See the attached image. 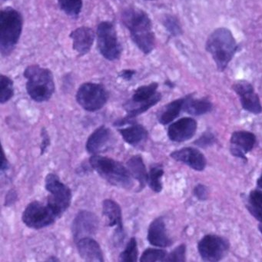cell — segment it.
I'll use <instances>...</instances> for the list:
<instances>
[{
  "instance_id": "cell-1",
  "label": "cell",
  "mask_w": 262,
  "mask_h": 262,
  "mask_svg": "<svg viewBox=\"0 0 262 262\" xmlns=\"http://www.w3.org/2000/svg\"><path fill=\"white\" fill-rule=\"evenodd\" d=\"M121 18L138 48L145 54L151 53L156 47V36L148 14L139 9L128 8L122 12Z\"/></svg>"
},
{
  "instance_id": "cell-2",
  "label": "cell",
  "mask_w": 262,
  "mask_h": 262,
  "mask_svg": "<svg viewBox=\"0 0 262 262\" xmlns=\"http://www.w3.org/2000/svg\"><path fill=\"white\" fill-rule=\"evenodd\" d=\"M238 50L231 31L220 27L211 32L205 42V50L211 55L217 71L224 72Z\"/></svg>"
},
{
  "instance_id": "cell-3",
  "label": "cell",
  "mask_w": 262,
  "mask_h": 262,
  "mask_svg": "<svg viewBox=\"0 0 262 262\" xmlns=\"http://www.w3.org/2000/svg\"><path fill=\"white\" fill-rule=\"evenodd\" d=\"M22 15L12 7L4 9L0 13V51L8 56L14 50L23 31Z\"/></svg>"
},
{
  "instance_id": "cell-4",
  "label": "cell",
  "mask_w": 262,
  "mask_h": 262,
  "mask_svg": "<svg viewBox=\"0 0 262 262\" xmlns=\"http://www.w3.org/2000/svg\"><path fill=\"white\" fill-rule=\"evenodd\" d=\"M24 77L27 79V93L33 100L42 102L50 99L55 92V82L49 69L30 66L24 71Z\"/></svg>"
},
{
  "instance_id": "cell-5",
  "label": "cell",
  "mask_w": 262,
  "mask_h": 262,
  "mask_svg": "<svg viewBox=\"0 0 262 262\" xmlns=\"http://www.w3.org/2000/svg\"><path fill=\"white\" fill-rule=\"evenodd\" d=\"M90 162L92 168L111 185L125 189H130L133 187L132 174L120 162L97 155L92 156Z\"/></svg>"
},
{
  "instance_id": "cell-6",
  "label": "cell",
  "mask_w": 262,
  "mask_h": 262,
  "mask_svg": "<svg viewBox=\"0 0 262 262\" xmlns=\"http://www.w3.org/2000/svg\"><path fill=\"white\" fill-rule=\"evenodd\" d=\"M158 88L159 84L157 82L139 87L135 91L131 100L124 105L128 113L126 119H133L148 111L150 108L160 102L162 94L158 92Z\"/></svg>"
},
{
  "instance_id": "cell-7",
  "label": "cell",
  "mask_w": 262,
  "mask_h": 262,
  "mask_svg": "<svg viewBox=\"0 0 262 262\" xmlns=\"http://www.w3.org/2000/svg\"><path fill=\"white\" fill-rule=\"evenodd\" d=\"M45 186L46 189L51 194L47 204L60 217L71 204V190L61 182L56 174L53 173H50L46 178Z\"/></svg>"
},
{
  "instance_id": "cell-8",
  "label": "cell",
  "mask_w": 262,
  "mask_h": 262,
  "mask_svg": "<svg viewBox=\"0 0 262 262\" xmlns=\"http://www.w3.org/2000/svg\"><path fill=\"white\" fill-rule=\"evenodd\" d=\"M96 33L98 48L102 56L110 61L119 59L122 53V47L113 24L108 21L100 23Z\"/></svg>"
},
{
  "instance_id": "cell-9",
  "label": "cell",
  "mask_w": 262,
  "mask_h": 262,
  "mask_svg": "<svg viewBox=\"0 0 262 262\" xmlns=\"http://www.w3.org/2000/svg\"><path fill=\"white\" fill-rule=\"evenodd\" d=\"M108 99V93L105 87L93 82L82 84L76 94V100L79 105L89 112L101 110Z\"/></svg>"
},
{
  "instance_id": "cell-10",
  "label": "cell",
  "mask_w": 262,
  "mask_h": 262,
  "mask_svg": "<svg viewBox=\"0 0 262 262\" xmlns=\"http://www.w3.org/2000/svg\"><path fill=\"white\" fill-rule=\"evenodd\" d=\"M22 217L24 224L29 228L41 229L50 226L59 217L48 204L45 205L39 202H33L24 210Z\"/></svg>"
},
{
  "instance_id": "cell-11",
  "label": "cell",
  "mask_w": 262,
  "mask_h": 262,
  "mask_svg": "<svg viewBox=\"0 0 262 262\" xmlns=\"http://www.w3.org/2000/svg\"><path fill=\"white\" fill-rule=\"evenodd\" d=\"M230 243L225 237L216 234L204 236L198 244V250L205 261H219L229 250Z\"/></svg>"
},
{
  "instance_id": "cell-12",
  "label": "cell",
  "mask_w": 262,
  "mask_h": 262,
  "mask_svg": "<svg viewBox=\"0 0 262 262\" xmlns=\"http://www.w3.org/2000/svg\"><path fill=\"white\" fill-rule=\"evenodd\" d=\"M232 90L239 96L242 108L254 115L262 113V105L258 95L254 87L246 80L236 81L232 85Z\"/></svg>"
},
{
  "instance_id": "cell-13",
  "label": "cell",
  "mask_w": 262,
  "mask_h": 262,
  "mask_svg": "<svg viewBox=\"0 0 262 262\" xmlns=\"http://www.w3.org/2000/svg\"><path fill=\"white\" fill-rule=\"evenodd\" d=\"M99 228V219L94 213L82 211L79 213L73 221V239L77 242L84 237H91L96 234Z\"/></svg>"
},
{
  "instance_id": "cell-14",
  "label": "cell",
  "mask_w": 262,
  "mask_h": 262,
  "mask_svg": "<svg viewBox=\"0 0 262 262\" xmlns=\"http://www.w3.org/2000/svg\"><path fill=\"white\" fill-rule=\"evenodd\" d=\"M256 136L248 131H236L231 135L230 139V152L233 156L247 161L245 155L254 148Z\"/></svg>"
},
{
  "instance_id": "cell-15",
  "label": "cell",
  "mask_w": 262,
  "mask_h": 262,
  "mask_svg": "<svg viewBox=\"0 0 262 262\" xmlns=\"http://www.w3.org/2000/svg\"><path fill=\"white\" fill-rule=\"evenodd\" d=\"M198 123L191 117H184L173 122L168 128V136L174 142H183L192 139L197 132Z\"/></svg>"
},
{
  "instance_id": "cell-16",
  "label": "cell",
  "mask_w": 262,
  "mask_h": 262,
  "mask_svg": "<svg viewBox=\"0 0 262 262\" xmlns=\"http://www.w3.org/2000/svg\"><path fill=\"white\" fill-rule=\"evenodd\" d=\"M170 156L177 162H182L195 171H203L206 167V158L197 148L186 147L173 151Z\"/></svg>"
},
{
  "instance_id": "cell-17",
  "label": "cell",
  "mask_w": 262,
  "mask_h": 262,
  "mask_svg": "<svg viewBox=\"0 0 262 262\" xmlns=\"http://www.w3.org/2000/svg\"><path fill=\"white\" fill-rule=\"evenodd\" d=\"M70 38L73 40V50L82 56L91 50L94 42L95 33L90 27H79L72 32Z\"/></svg>"
},
{
  "instance_id": "cell-18",
  "label": "cell",
  "mask_w": 262,
  "mask_h": 262,
  "mask_svg": "<svg viewBox=\"0 0 262 262\" xmlns=\"http://www.w3.org/2000/svg\"><path fill=\"white\" fill-rule=\"evenodd\" d=\"M147 238L148 242L153 246L159 247V248L171 246L172 242L167 234L165 222L162 217L155 219L150 224Z\"/></svg>"
},
{
  "instance_id": "cell-19",
  "label": "cell",
  "mask_w": 262,
  "mask_h": 262,
  "mask_svg": "<svg viewBox=\"0 0 262 262\" xmlns=\"http://www.w3.org/2000/svg\"><path fill=\"white\" fill-rule=\"evenodd\" d=\"M79 255L86 261H104L103 253L100 245L91 237H84L76 242Z\"/></svg>"
},
{
  "instance_id": "cell-20",
  "label": "cell",
  "mask_w": 262,
  "mask_h": 262,
  "mask_svg": "<svg viewBox=\"0 0 262 262\" xmlns=\"http://www.w3.org/2000/svg\"><path fill=\"white\" fill-rule=\"evenodd\" d=\"M112 139V133L106 126H101L93 132L86 142L87 151L90 154L96 155L105 149Z\"/></svg>"
},
{
  "instance_id": "cell-21",
  "label": "cell",
  "mask_w": 262,
  "mask_h": 262,
  "mask_svg": "<svg viewBox=\"0 0 262 262\" xmlns=\"http://www.w3.org/2000/svg\"><path fill=\"white\" fill-rule=\"evenodd\" d=\"M102 213L108 221V226L116 227L118 235H122L123 233V225L122 209L119 204L114 201L106 199L102 203Z\"/></svg>"
},
{
  "instance_id": "cell-22",
  "label": "cell",
  "mask_w": 262,
  "mask_h": 262,
  "mask_svg": "<svg viewBox=\"0 0 262 262\" xmlns=\"http://www.w3.org/2000/svg\"><path fill=\"white\" fill-rule=\"evenodd\" d=\"M213 105L206 98L194 99V94L185 96L183 111L192 116L207 114L212 110Z\"/></svg>"
},
{
  "instance_id": "cell-23",
  "label": "cell",
  "mask_w": 262,
  "mask_h": 262,
  "mask_svg": "<svg viewBox=\"0 0 262 262\" xmlns=\"http://www.w3.org/2000/svg\"><path fill=\"white\" fill-rule=\"evenodd\" d=\"M185 100V97L180 98L165 105L158 115L159 122L162 125H166L177 119L181 112L183 111Z\"/></svg>"
},
{
  "instance_id": "cell-24",
  "label": "cell",
  "mask_w": 262,
  "mask_h": 262,
  "mask_svg": "<svg viewBox=\"0 0 262 262\" xmlns=\"http://www.w3.org/2000/svg\"><path fill=\"white\" fill-rule=\"evenodd\" d=\"M124 140L133 146H137L145 142L148 138V132L139 124H133L127 128L119 130Z\"/></svg>"
},
{
  "instance_id": "cell-25",
  "label": "cell",
  "mask_w": 262,
  "mask_h": 262,
  "mask_svg": "<svg viewBox=\"0 0 262 262\" xmlns=\"http://www.w3.org/2000/svg\"><path fill=\"white\" fill-rule=\"evenodd\" d=\"M127 168L134 179L139 182L140 188H143L148 181V174L140 156H135L128 159Z\"/></svg>"
},
{
  "instance_id": "cell-26",
  "label": "cell",
  "mask_w": 262,
  "mask_h": 262,
  "mask_svg": "<svg viewBox=\"0 0 262 262\" xmlns=\"http://www.w3.org/2000/svg\"><path fill=\"white\" fill-rule=\"evenodd\" d=\"M164 170L161 165L153 166L148 174V183L151 189L155 192H161L162 190V178Z\"/></svg>"
},
{
  "instance_id": "cell-27",
  "label": "cell",
  "mask_w": 262,
  "mask_h": 262,
  "mask_svg": "<svg viewBox=\"0 0 262 262\" xmlns=\"http://www.w3.org/2000/svg\"><path fill=\"white\" fill-rule=\"evenodd\" d=\"M61 10L72 17H77L82 8V0H58Z\"/></svg>"
},
{
  "instance_id": "cell-28",
  "label": "cell",
  "mask_w": 262,
  "mask_h": 262,
  "mask_svg": "<svg viewBox=\"0 0 262 262\" xmlns=\"http://www.w3.org/2000/svg\"><path fill=\"white\" fill-rule=\"evenodd\" d=\"M0 102L1 104H4L10 100L14 94L13 82L8 76L2 75L0 76Z\"/></svg>"
},
{
  "instance_id": "cell-29",
  "label": "cell",
  "mask_w": 262,
  "mask_h": 262,
  "mask_svg": "<svg viewBox=\"0 0 262 262\" xmlns=\"http://www.w3.org/2000/svg\"><path fill=\"white\" fill-rule=\"evenodd\" d=\"M139 255L137 242L135 237H132L125 249L121 253L119 260L122 262H136Z\"/></svg>"
},
{
  "instance_id": "cell-30",
  "label": "cell",
  "mask_w": 262,
  "mask_h": 262,
  "mask_svg": "<svg viewBox=\"0 0 262 262\" xmlns=\"http://www.w3.org/2000/svg\"><path fill=\"white\" fill-rule=\"evenodd\" d=\"M166 257V251H164V250L157 249V248H148L142 254L140 261H165Z\"/></svg>"
},
{
  "instance_id": "cell-31",
  "label": "cell",
  "mask_w": 262,
  "mask_h": 262,
  "mask_svg": "<svg viewBox=\"0 0 262 262\" xmlns=\"http://www.w3.org/2000/svg\"><path fill=\"white\" fill-rule=\"evenodd\" d=\"M163 25L171 36H179L182 34V26L179 19L174 16H165L163 19Z\"/></svg>"
},
{
  "instance_id": "cell-32",
  "label": "cell",
  "mask_w": 262,
  "mask_h": 262,
  "mask_svg": "<svg viewBox=\"0 0 262 262\" xmlns=\"http://www.w3.org/2000/svg\"><path fill=\"white\" fill-rule=\"evenodd\" d=\"M186 260V246L184 244L174 248L168 255H167L165 261L183 262Z\"/></svg>"
},
{
  "instance_id": "cell-33",
  "label": "cell",
  "mask_w": 262,
  "mask_h": 262,
  "mask_svg": "<svg viewBox=\"0 0 262 262\" xmlns=\"http://www.w3.org/2000/svg\"><path fill=\"white\" fill-rule=\"evenodd\" d=\"M216 139L214 135L210 133V132H205V133L202 135L200 138H199L194 142V144L197 145V146L200 147V148H205L214 145Z\"/></svg>"
},
{
  "instance_id": "cell-34",
  "label": "cell",
  "mask_w": 262,
  "mask_h": 262,
  "mask_svg": "<svg viewBox=\"0 0 262 262\" xmlns=\"http://www.w3.org/2000/svg\"><path fill=\"white\" fill-rule=\"evenodd\" d=\"M193 194L199 201H205L208 197V188L202 184H199L194 187Z\"/></svg>"
},
{
  "instance_id": "cell-35",
  "label": "cell",
  "mask_w": 262,
  "mask_h": 262,
  "mask_svg": "<svg viewBox=\"0 0 262 262\" xmlns=\"http://www.w3.org/2000/svg\"><path fill=\"white\" fill-rule=\"evenodd\" d=\"M248 202L262 207V191L260 190H252L250 193Z\"/></svg>"
},
{
  "instance_id": "cell-36",
  "label": "cell",
  "mask_w": 262,
  "mask_h": 262,
  "mask_svg": "<svg viewBox=\"0 0 262 262\" xmlns=\"http://www.w3.org/2000/svg\"><path fill=\"white\" fill-rule=\"evenodd\" d=\"M247 208L253 217H255L260 223H262V207H259L248 202Z\"/></svg>"
},
{
  "instance_id": "cell-37",
  "label": "cell",
  "mask_w": 262,
  "mask_h": 262,
  "mask_svg": "<svg viewBox=\"0 0 262 262\" xmlns=\"http://www.w3.org/2000/svg\"><path fill=\"white\" fill-rule=\"evenodd\" d=\"M42 145H41V154H43L45 152L46 149H47V147L50 145V137H49L48 133L46 131L45 129L42 128Z\"/></svg>"
},
{
  "instance_id": "cell-38",
  "label": "cell",
  "mask_w": 262,
  "mask_h": 262,
  "mask_svg": "<svg viewBox=\"0 0 262 262\" xmlns=\"http://www.w3.org/2000/svg\"><path fill=\"white\" fill-rule=\"evenodd\" d=\"M136 73V72L135 71V70H125L121 72L119 76H120V77H122V79H125V80L129 81L133 79V77L135 76Z\"/></svg>"
},
{
  "instance_id": "cell-39",
  "label": "cell",
  "mask_w": 262,
  "mask_h": 262,
  "mask_svg": "<svg viewBox=\"0 0 262 262\" xmlns=\"http://www.w3.org/2000/svg\"><path fill=\"white\" fill-rule=\"evenodd\" d=\"M8 161H7V158H6L5 155H4V151H3L2 162H1V171H5V170L8 169Z\"/></svg>"
},
{
  "instance_id": "cell-40",
  "label": "cell",
  "mask_w": 262,
  "mask_h": 262,
  "mask_svg": "<svg viewBox=\"0 0 262 262\" xmlns=\"http://www.w3.org/2000/svg\"><path fill=\"white\" fill-rule=\"evenodd\" d=\"M257 186L259 187V188H261V189H262V177H261V176H260V177L258 179H257Z\"/></svg>"
},
{
  "instance_id": "cell-41",
  "label": "cell",
  "mask_w": 262,
  "mask_h": 262,
  "mask_svg": "<svg viewBox=\"0 0 262 262\" xmlns=\"http://www.w3.org/2000/svg\"><path fill=\"white\" fill-rule=\"evenodd\" d=\"M258 230L260 233L262 234V223H260L258 225Z\"/></svg>"
},
{
  "instance_id": "cell-42",
  "label": "cell",
  "mask_w": 262,
  "mask_h": 262,
  "mask_svg": "<svg viewBox=\"0 0 262 262\" xmlns=\"http://www.w3.org/2000/svg\"><path fill=\"white\" fill-rule=\"evenodd\" d=\"M146 1H154V0H146Z\"/></svg>"
},
{
  "instance_id": "cell-43",
  "label": "cell",
  "mask_w": 262,
  "mask_h": 262,
  "mask_svg": "<svg viewBox=\"0 0 262 262\" xmlns=\"http://www.w3.org/2000/svg\"><path fill=\"white\" fill-rule=\"evenodd\" d=\"M261 177H262V174H261Z\"/></svg>"
}]
</instances>
